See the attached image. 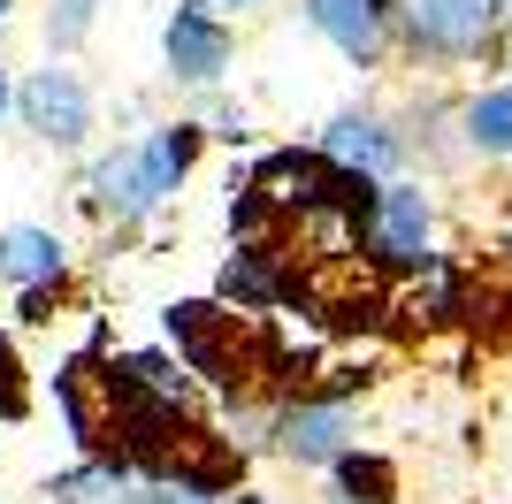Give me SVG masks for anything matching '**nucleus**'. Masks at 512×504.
<instances>
[{
  "instance_id": "f257e3e1",
  "label": "nucleus",
  "mask_w": 512,
  "mask_h": 504,
  "mask_svg": "<svg viewBox=\"0 0 512 504\" xmlns=\"http://www.w3.org/2000/svg\"><path fill=\"white\" fill-rule=\"evenodd\" d=\"M169 336H176V352H184V367H192V375L222 382V390L253 382V375H245V367H253V352H245L237 314H222V306H169Z\"/></svg>"
},
{
  "instance_id": "f03ea898",
  "label": "nucleus",
  "mask_w": 512,
  "mask_h": 504,
  "mask_svg": "<svg viewBox=\"0 0 512 504\" xmlns=\"http://www.w3.org/2000/svg\"><path fill=\"white\" fill-rule=\"evenodd\" d=\"M390 8L421 54H490L497 39V0H390Z\"/></svg>"
},
{
  "instance_id": "7ed1b4c3",
  "label": "nucleus",
  "mask_w": 512,
  "mask_h": 504,
  "mask_svg": "<svg viewBox=\"0 0 512 504\" xmlns=\"http://www.w3.org/2000/svg\"><path fill=\"white\" fill-rule=\"evenodd\" d=\"M16 107H23V123L39 138H54V146H85V130H92V92L77 84V69H31Z\"/></svg>"
},
{
  "instance_id": "20e7f679",
  "label": "nucleus",
  "mask_w": 512,
  "mask_h": 504,
  "mask_svg": "<svg viewBox=\"0 0 512 504\" xmlns=\"http://www.w3.org/2000/svg\"><path fill=\"white\" fill-rule=\"evenodd\" d=\"M169 69L184 84H214L222 77V69H230V31H222V16H214L207 0H184V8H176L169 16Z\"/></svg>"
},
{
  "instance_id": "39448f33",
  "label": "nucleus",
  "mask_w": 512,
  "mask_h": 504,
  "mask_svg": "<svg viewBox=\"0 0 512 504\" xmlns=\"http://www.w3.org/2000/svg\"><path fill=\"white\" fill-rule=\"evenodd\" d=\"M367 252H375L383 268H421V260H428V199L413 184H383V207H375Z\"/></svg>"
},
{
  "instance_id": "423d86ee",
  "label": "nucleus",
  "mask_w": 512,
  "mask_h": 504,
  "mask_svg": "<svg viewBox=\"0 0 512 504\" xmlns=\"http://www.w3.org/2000/svg\"><path fill=\"white\" fill-rule=\"evenodd\" d=\"M276 436H283V451L306 459V466L344 459V398H299V405H283Z\"/></svg>"
},
{
  "instance_id": "0eeeda50",
  "label": "nucleus",
  "mask_w": 512,
  "mask_h": 504,
  "mask_svg": "<svg viewBox=\"0 0 512 504\" xmlns=\"http://www.w3.org/2000/svg\"><path fill=\"white\" fill-rule=\"evenodd\" d=\"M306 23L352 62H375L383 46V0H306Z\"/></svg>"
},
{
  "instance_id": "6e6552de",
  "label": "nucleus",
  "mask_w": 512,
  "mask_h": 504,
  "mask_svg": "<svg viewBox=\"0 0 512 504\" xmlns=\"http://www.w3.org/2000/svg\"><path fill=\"white\" fill-rule=\"evenodd\" d=\"M0 275H8L16 291H46V283H62V237L31 230V222L0 230Z\"/></svg>"
},
{
  "instance_id": "1a4fd4ad",
  "label": "nucleus",
  "mask_w": 512,
  "mask_h": 504,
  "mask_svg": "<svg viewBox=\"0 0 512 504\" xmlns=\"http://www.w3.org/2000/svg\"><path fill=\"white\" fill-rule=\"evenodd\" d=\"M321 153L337 168H352V176H383V168L398 161V138H390L383 123H367V115H337L329 138H321Z\"/></svg>"
},
{
  "instance_id": "9d476101",
  "label": "nucleus",
  "mask_w": 512,
  "mask_h": 504,
  "mask_svg": "<svg viewBox=\"0 0 512 504\" xmlns=\"http://www.w3.org/2000/svg\"><path fill=\"white\" fill-rule=\"evenodd\" d=\"M92 199H100V207H115V214H153V207H161V199H153V184H146L138 146L107 153V161L92 168Z\"/></svg>"
},
{
  "instance_id": "9b49d317",
  "label": "nucleus",
  "mask_w": 512,
  "mask_h": 504,
  "mask_svg": "<svg viewBox=\"0 0 512 504\" xmlns=\"http://www.w3.org/2000/svg\"><path fill=\"white\" fill-rule=\"evenodd\" d=\"M214 291L230 298V306H245V314H268V306L283 298V275H276V260H268V245H245L230 268H222Z\"/></svg>"
},
{
  "instance_id": "f8f14e48",
  "label": "nucleus",
  "mask_w": 512,
  "mask_h": 504,
  "mask_svg": "<svg viewBox=\"0 0 512 504\" xmlns=\"http://www.w3.org/2000/svg\"><path fill=\"white\" fill-rule=\"evenodd\" d=\"M192 153H199V123H169V130H153L146 146H138V161H146V184H153V199H169V191L184 184Z\"/></svg>"
},
{
  "instance_id": "ddd939ff",
  "label": "nucleus",
  "mask_w": 512,
  "mask_h": 504,
  "mask_svg": "<svg viewBox=\"0 0 512 504\" xmlns=\"http://www.w3.org/2000/svg\"><path fill=\"white\" fill-rule=\"evenodd\" d=\"M459 123H467V146H474V153H512V84L474 92Z\"/></svg>"
},
{
  "instance_id": "4468645a",
  "label": "nucleus",
  "mask_w": 512,
  "mask_h": 504,
  "mask_svg": "<svg viewBox=\"0 0 512 504\" xmlns=\"http://www.w3.org/2000/svg\"><path fill=\"white\" fill-rule=\"evenodd\" d=\"M337 482H344V497H360V504H390V466L383 459L344 451V459H337Z\"/></svg>"
},
{
  "instance_id": "2eb2a0df",
  "label": "nucleus",
  "mask_w": 512,
  "mask_h": 504,
  "mask_svg": "<svg viewBox=\"0 0 512 504\" xmlns=\"http://www.w3.org/2000/svg\"><path fill=\"white\" fill-rule=\"evenodd\" d=\"M92 31V0H54V16H46V39L54 46H77Z\"/></svg>"
},
{
  "instance_id": "dca6fc26",
  "label": "nucleus",
  "mask_w": 512,
  "mask_h": 504,
  "mask_svg": "<svg viewBox=\"0 0 512 504\" xmlns=\"http://www.w3.org/2000/svg\"><path fill=\"white\" fill-rule=\"evenodd\" d=\"M23 405H31V390H23V367H16V352H8V336H0V420H16Z\"/></svg>"
},
{
  "instance_id": "f3484780",
  "label": "nucleus",
  "mask_w": 512,
  "mask_h": 504,
  "mask_svg": "<svg viewBox=\"0 0 512 504\" xmlns=\"http://www.w3.org/2000/svg\"><path fill=\"white\" fill-rule=\"evenodd\" d=\"M490 54H505V62H512V0H497V39H490Z\"/></svg>"
},
{
  "instance_id": "a211bd4d",
  "label": "nucleus",
  "mask_w": 512,
  "mask_h": 504,
  "mask_svg": "<svg viewBox=\"0 0 512 504\" xmlns=\"http://www.w3.org/2000/svg\"><path fill=\"white\" fill-rule=\"evenodd\" d=\"M8 107H16V92H8V69H0V115H8Z\"/></svg>"
},
{
  "instance_id": "6ab92c4d",
  "label": "nucleus",
  "mask_w": 512,
  "mask_h": 504,
  "mask_svg": "<svg viewBox=\"0 0 512 504\" xmlns=\"http://www.w3.org/2000/svg\"><path fill=\"white\" fill-rule=\"evenodd\" d=\"M207 8H245V0H207Z\"/></svg>"
},
{
  "instance_id": "aec40b11",
  "label": "nucleus",
  "mask_w": 512,
  "mask_h": 504,
  "mask_svg": "<svg viewBox=\"0 0 512 504\" xmlns=\"http://www.w3.org/2000/svg\"><path fill=\"white\" fill-rule=\"evenodd\" d=\"M505 252H512V230H505Z\"/></svg>"
},
{
  "instance_id": "412c9836",
  "label": "nucleus",
  "mask_w": 512,
  "mask_h": 504,
  "mask_svg": "<svg viewBox=\"0 0 512 504\" xmlns=\"http://www.w3.org/2000/svg\"><path fill=\"white\" fill-rule=\"evenodd\" d=\"M0 16H8V0H0Z\"/></svg>"
}]
</instances>
